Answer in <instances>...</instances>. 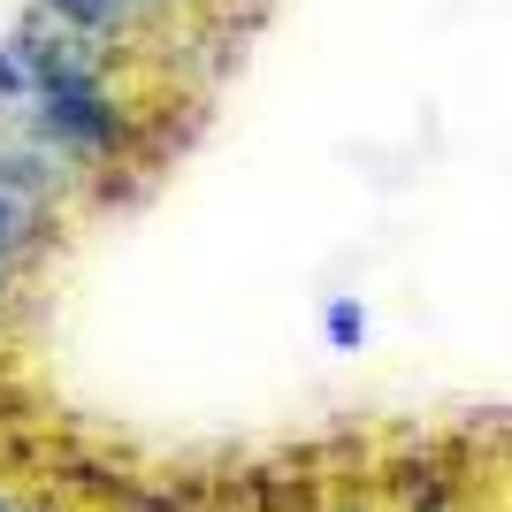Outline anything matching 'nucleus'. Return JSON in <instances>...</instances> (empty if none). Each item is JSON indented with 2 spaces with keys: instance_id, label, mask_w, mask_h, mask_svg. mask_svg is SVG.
Here are the masks:
<instances>
[{
  "instance_id": "1",
  "label": "nucleus",
  "mask_w": 512,
  "mask_h": 512,
  "mask_svg": "<svg viewBox=\"0 0 512 512\" xmlns=\"http://www.w3.org/2000/svg\"><path fill=\"white\" fill-rule=\"evenodd\" d=\"M16 130L46 138V146L69 153V161H107V153H123V115H115V100H107L100 85H54V92H39V107H31Z\"/></svg>"
},
{
  "instance_id": "2",
  "label": "nucleus",
  "mask_w": 512,
  "mask_h": 512,
  "mask_svg": "<svg viewBox=\"0 0 512 512\" xmlns=\"http://www.w3.org/2000/svg\"><path fill=\"white\" fill-rule=\"evenodd\" d=\"M39 237H46V199L23 192L16 176L0 169V276H8V268H23V260L39 253Z\"/></svg>"
},
{
  "instance_id": "3",
  "label": "nucleus",
  "mask_w": 512,
  "mask_h": 512,
  "mask_svg": "<svg viewBox=\"0 0 512 512\" xmlns=\"http://www.w3.org/2000/svg\"><path fill=\"white\" fill-rule=\"evenodd\" d=\"M46 16L69 23V31H85V39H100V46H115L146 8H138V0H46Z\"/></svg>"
},
{
  "instance_id": "4",
  "label": "nucleus",
  "mask_w": 512,
  "mask_h": 512,
  "mask_svg": "<svg viewBox=\"0 0 512 512\" xmlns=\"http://www.w3.org/2000/svg\"><path fill=\"white\" fill-rule=\"evenodd\" d=\"M329 344L337 352H360L367 344V306L360 299H329Z\"/></svg>"
},
{
  "instance_id": "5",
  "label": "nucleus",
  "mask_w": 512,
  "mask_h": 512,
  "mask_svg": "<svg viewBox=\"0 0 512 512\" xmlns=\"http://www.w3.org/2000/svg\"><path fill=\"white\" fill-rule=\"evenodd\" d=\"M138 8H153V0H138Z\"/></svg>"
},
{
  "instance_id": "6",
  "label": "nucleus",
  "mask_w": 512,
  "mask_h": 512,
  "mask_svg": "<svg viewBox=\"0 0 512 512\" xmlns=\"http://www.w3.org/2000/svg\"><path fill=\"white\" fill-rule=\"evenodd\" d=\"M0 512H8V505H0Z\"/></svg>"
}]
</instances>
